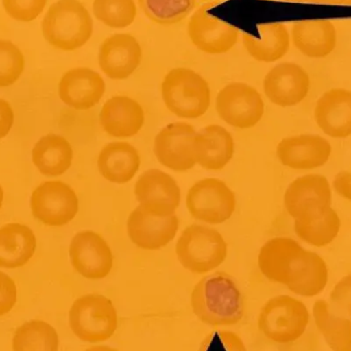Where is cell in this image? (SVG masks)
I'll return each instance as SVG.
<instances>
[{"instance_id":"cell-12","label":"cell","mask_w":351,"mask_h":351,"mask_svg":"<svg viewBox=\"0 0 351 351\" xmlns=\"http://www.w3.org/2000/svg\"><path fill=\"white\" fill-rule=\"evenodd\" d=\"M212 4H204L190 16L187 33L192 45L210 55L228 53L237 45L239 31L237 27L208 12Z\"/></svg>"},{"instance_id":"cell-5","label":"cell","mask_w":351,"mask_h":351,"mask_svg":"<svg viewBox=\"0 0 351 351\" xmlns=\"http://www.w3.org/2000/svg\"><path fill=\"white\" fill-rule=\"evenodd\" d=\"M162 94L167 108L183 119H198L208 111L210 90L206 80L188 68H175L165 76Z\"/></svg>"},{"instance_id":"cell-19","label":"cell","mask_w":351,"mask_h":351,"mask_svg":"<svg viewBox=\"0 0 351 351\" xmlns=\"http://www.w3.org/2000/svg\"><path fill=\"white\" fill-rule=\"evenodd\" d=\"M106 84L98 72L90 68L69 70L59 82L60 99L68 106L77 110H88L100 102Z\"/></svg>"},{"instance_id":"cell-39","label":"cell","mask_w":351,"mask_h":351,"mask_svg":"<svg viewBox=\"0 0 351 351\" xmlns=\"http://www.w3.org/2000/svg\"><path fill=\"white\" fill-rule=\"evenodd\" d=\"M221 339L229 351H247L241 338L232 332H221Z\"/></svg>"},{"instance_id":"cell-43","label":"cell","mask_w":351,"mask_h":351,"mask_svg":"<svg viewBox=\"0 0 351 351\" xmlns=\"http://www.w3.org/2000/svg\"><path fill=\"white\" fill-rule=\"evenodd\" d=\"M2 202H3V189H2L1 185H0V208H1Z\"/></svg>"},{"instance_id":"cell-31","label":"cell","mask_w":351,"mask_h":351,"mask_svg":"<svg viewBox=\"0 0 351 351\" xmlns=\"http://www.w3.org/2000/svg\"><path fill=\"white\" fill-rule=\"evenodd\" d=\"M152 22L170 26L181 22L195 8L196 0H138Z\"/></svg>"},{"instance_id":"cell-33","label":"cell","mask_w":351,"mask_h":351,"mask_svg":"<svg viewBox=\"0 0 351 351\" xmlns=\"http://www.w3.org/2000/svg\"><path fill=\"white\" fill-rule=\"evenodd\" d=\"M25 69V57L18 45L0 39V88L12 86Z\"/></svg>"},{"instance_id":"cell-22","label":"cell","mask_w":351,"mask_h":351,"mask_svg":"<svg viewBox=\"0 0 351 351\" xmlns=\"http://www.w3.org/2000/svg\"><path fill=\"white\" fill-rule=\"evenodd\" d=\"M145 115L137 101L125 96L109 99L100 112V123L108 135L130 138L137 135L143 127Z\"/></svg>"},{"instance_id":"cell-15","label":"cell","mask_w":351,"mask_h":351,"mask_svg":"<svg viewBox=\"0 0 351 351\" xmlns=\"http://www.w3.org/2000/svg\"><path fill=\"white\" fill-rule=\"evenodd\" d=\"M98 61L101 70L111 80H127L141 64V45L129 33L111 35L101 43Z\"/></svg>"},{"instance_id":"cell-27","label":"cell","mask_w":351,"mask_h":351,"mask_svg":"<svg viewBox=\"0 0 351 351\" xmlns=\"http://www.w3.org/2000/svg\"><path fill=\"white\" fill-rule=\"evenodd\" d=\"M36 250V237L26 225L10 223L0 227V267L26 265Z\"/></svg>"},{"instance_id":"cell-1","label":"cell","mask_w":351,"mask_h":351,"mask_svg":"<svg viewBox=\"0 0 351 351\" xmlns=\"http://www.w3.org/2000/svg\"><path fill=\"white\" fill-rule=\"evenodd\" d=\"M258 264L266 278L299 296H317L327 286L329 274L323 258L288 237L269 239L260 250Z\"/></svg>"},{"instance_id":"cell-8","label":"cell","mask_w":351,"mask_h":351,"mask_svg":"<svg viewBox=\"0 0 351 351\" xmlns=\"http://www.w3.org/2000/svg\"><path fill=\"white\" fill-rule=\"evenodd\" d=\"M176 253L180 263L190 272L208 274L226 259L227 243L215 229L193 224L182 232Z\"/></svg>"},{"instance_id":"cell-28","label":"cell","mask_w":351,"mask_h":351,"mask_svg":"<svg viewBox=\"0 0 351 351\" xmlns=\"http://www.w3.org/2000/svg\"><path fill=\"white\" fill-rule=\"evenodd\" d=\"M73 160V150L62 136L49 134L32 150V162L41 174L57 177L67 172Z\"/></svg>"},{"instance_id":"cell-17","label":"cell","mask_w":351,"mask_h":351,"mask_svg":"<svg viewBox=\"0 0 351 351\" xmlns=\"http://www.w3.org/2000/svg\"><path fill=\"white\" fill-rule=\"evenodd\" d=\"M263 88L266 96L274 104L294 106L308 95L311 78L297 64H278L266 74Z\"/></svg>"},{"instance_id":"cell-2","label":"cell","mask_w":351,"mask_h":351,"mask_svg":"<svg viewBox=\"0 0 351 351\" xmlns=\"http://www.w3.org/2000/svg\"><path fill=\"white\" fill-rule=\"evenodd\" d=\"M331 204L329 182L321 175L298 178L285 194V206L295 219V231L303 241H324L334 232L340 219Z\"/></svg>"},{"instance_id":"cell-10","label":"cell","mask_w":351,"mask_h":351,"mask_svg":"<svg viewBox=\"0 0 351 351\" xmlns=\"http://www.w3.org/2000/svg\"><path fill=\"white\" fill-rule=\"evenodd\" d=\"M219 117L237 129L255 127L263 117L264 102L256 88L243 82L227 84L216 100Z\"/></svg>"},{"instance_id":"cell-44","label":"cell","mask_w":351,"mask_h":351,"mask_svg":"<svg viewBox=\"0 0 351 351\" xmlns=\"http://www.w3.org/2000/svg\"><path fill=\"white\" fill-rule=\"evenodd\" d=\"M348 4H351V0H350V1H348Z\"/></svg>"},{"instance_id":"cell-7","label":"cell","mask_w":351,"mask_h":351,"mask_svg":"<svg viewBox=\"0 0 351 351\" xmlns=\"http://www.w3.org/2000/svg\"><path fill=\"white\" fill-rule=\"evenodd\" d=\"M69 325L78 339L100 343L114 335L119 328V315L110 299L88 294L74 301L69 311Z\"/></svg>"},{"instance_id":"cell-18","label":"cell","mask_w":351,"mask_h":351,"mask_svg":"<svg viewBox=\"0 0 351 351\" xmlns=\"http://www.w3.org/2000/svg\"><path fill=\"white\" fill-rule=\"evenodd\" d=\"M127 228L130 239L137 247L156 251L175 239L179 219L176 215L154 216L139 206L130 215Z\"/></svg>"},{"instance_id":"cell-9","label":"cell","mask_w":351,"mask_h":351,"mask_svg":"<svg viewBox=\"0 0 351 351\" xmlns=\"http://www.w3.org/2000/svg\"><path fill=\"white\" fill-rule=\"evenodd\" d=\"M235 194L225 182L215 178L196 182L187 193L186 206L190 215L210 224L229 220L235 210Z\"/></svg>"},{"instance_id":"cell-41","label":"cell","mask_w":351,"mask_h":351,"mask_svg":"<svg viewBox=\"0 0 351 351\" xmlns=\"http://www.w3.org/2000/svg\"><path fill=\"white\" fill-rule=\"evenodd\" d=\"M84 351H119L115 350V348H110V346H93V348H88Z\"/></svg>"},{"instance_id":"cell-29","label":"cell","mask_w":351,"mask_h":351,"mask_svg":"<svg viewBox=\"0 0 351 351\" xmlns=\"http://www.w3.org/2000/svg\"><path fill=\"white\" fill-rule=\"evenodd\" d=\"M313 319L319 333L333 351H351V319L336 315L326 300L315 301Z\"/></svg>"},{"instance_id":"cell-16","label":"cell","mask_w":351,"mask_h":351,"mask_svg":"<svg viewBox=\"0 0 351 351\" xmlns=\"http://www.w3.org/2000/svg\"><path fill=\"white\" fill-rule=\"evenodd\" d=\"M195 130L189 123H170L156 136L154 154L158 162L176 172L191 170L196 165L193 156Z\"/></svg>"},{"instance_id":"cell-24","label":"cell","mask_w":351,"mask_h":351,"mask_svg":"<svg viewBox=\"0 0 351 351\" xmlns=\"http://www.w3.org/2000/svg\"><path fill=\"white\" fill-rule=\"evenodd\" d=\"M315 121L327 135L346 138L351 135V92L333 88L317 101Z\"/></svg>"},{"instance_id":"cell-38","label":"cell","mask_w":351,"mask_h":351,"mask_svg":"<svg viewBox=\"0 0 351 351\" xmlns=\"http://www.w3.org/2000/svg\"><path fill=\"white\" fill-rule=\"evenodd\" d=\"M334 187L339 195L351 200V173L340 172L334 180Z\"/></svg>"},{"instance_id":"cell-35","label":"cell","mask_w":351,"mask_h":351,"mask_svg":"<svg viewBox=\"0 0 351 351\" xmlns=\"http://www.w3.org/2000/svg\"><path fill=\"white\" fill-rule=\"evenodd\" d=\"M18 301V289L10 276L0 271V317L8 315Z\"/></svg>"},{"instance_id":"cell-14","label":"cell","mask_w":351,"mask_h":351,"mask_svg":"<svg viewBox=\"0 0 351 351\" xmlns=\"http://www.w3.org/2000/svg\"><path fill=\"white\" fill-rule=\"evenodd\" d=\"M135 195L140 206L154 216L174 215L179 208L181 192L177 182L162 171H146L135 186Z\"/></svg>"},{"instance_id":"cell-26","label":"cell","mask_w":351,"mask_h":351,"mask_svg":"<svg viewBox=\"0 0 351 351\" xmlns=\"http://www.w3.org/2000/svg\"><path fill=\"white\" fill-rule=\"evenodd\" d=\"M243 43L245 51L256 61L272 63L282 59L290 49V33L280 23L262 24L259 26V37L243 33Z\"/></svg>"},{"instance_id":"cell-30","label":"cell","mask_w":351,"mask_h":351,"mask_svg":"<svg viewBox=\"0 0 351 351\" xmlns=\"http://www.w3.org/2000/svg\"><path fill=\"white\" fill-rule=\"evenodd\" d=\"M59 335L53 326L40 319L27 322L12 337V351H58Z\"/></svg>"},{"instance_id":"cell-37","label":"cell","mask_w":351,"mask_h":351,"mask_svg":"<svg viewBox=\"0 0 351 351\" xmlns=\"http://www.w3.org/2000/svg\"><path fill=\"white\" fill-rule=\"evenodd\" d=\"M14 111L10 103L0 99V139L8 136L14 125Z\"/></svg>"},{"instance_id":"cell-20","label":"cell","mask_w":351,"mask_h":351,"mask_svg":"<svg viewBox=\"0 0 351 351\" xmlns=\"http://www.w3.org/2000/svg\"><path fill=\"white\" fill-rule=\"evenodd\" d=\"M329 142L319 136L300 135L286 138L278 146L280 162L296 170H309L324 166L331 156Z\"/></svg>"},{"instance_id":"cell-42","label":"cell","mask_w":351,"mask_h":351,"mask_svg":"<svg viewBox=\"0 0 351 351\" xmlns=\"http://www.w3.org/2000/svg\"><path fill=\"white\" fill-rule=\"evenodd\" d=\"M267 1L306 2L308 0H267Z\"/></svg>"},{"instance_id":"cell-25","label":"cell","mask_w":351,"mask_h":351,"mask_svg":"<svg viewBox=\"0 0 351 351\" xmlns=\"http://www.w3.org/2000/svg\"><path fill=\"white\" fill-rule=\"evenodd\" d=\"M141 165L138 150L127 142L107 144L99 154L100 174L112 183L125 184L137 174Z\"/></svg>"},{"instance_id":"cell-32","label":"cell","mask_w":351,"mask_h":351,"mask_svg":"<svg viewBox=\"0 0 351 351\" xmlns=\"http://www.w3.org/2000/svg\"><path fill=\"white\" fill-rule=\"evenodd\" d=\"M93 12L97 20L113 29L131 26L138 14L135 0H94Z\"/></svg>"},{"instance_id":"cell-6","label":"cell","mask_w":351,"mask_h":351,"mask_svg":"<svg viewBox=\"0 0 351 351\" xmlns=\"http://www.w3.org/2000/svg\"><path fill=\"white\" fill-rule=\"evenodd\" d=\"M309 319L308 308L302 301L280 295L263 305L258 317V328L272 342L288 344L304 335Z\"/></svg>"},{"instance_id":"cell-13","label":"cell","mask_w":351,"mask_h":351,"mask_svg":"<svg viewBox=\"0 0 351 351\" xmlns=\"http://www.w3.org/2000/svg\"><path fill=\"white\" fill-rule=\"evenodd\" d=\"M69 255L74 269L88 280H102L112 270V251L94 231L78 232L70 243Z\"/></svg>"},{"instance_id":"cell-34","label":"cell","mask_w":351,"mask_h":351,"mask_svg":"<svg viewBox=\"0 0 351 351\" xmlns=\"http://www.w3.org/2000/svg\"><path fill=\"white\" fill-rule=\"evenodd\" d=\"M47 0H2L4 12L18 22L30 23L36 20L47 5Z\"/></svg>"},{"instance_id":"cell-40","label":"cell","mask_w":351,"mask_h":351,"mask_svg":"<svg viewBox=\"0 0 351 351\" xmlns=\"http://www.w3.org/2000/svg\"><path fill=\"white\" fill-rule=\"evenodd\" d=\"M313 3H326V4H348L350 0H309Z\"/></svg>"},{"instance_id":"cell-21","label":"cell","mask_w":351,"mask_h":351,"mask_svg":"<svg viewBox=\"0 0 351 351\" xmlns=\"http://www.w3.org/2000/svg\"><path fill=\"white\" fill-rule=\"evenodd\" d=\"M193 156L196 164L210 171H220L234 154L232 136L220 125H210L194 136Z\"/></svg>"},{"instance_id":"cell-4","label":"cell","mask_w":351,"mask_h":351,"mask_svg":"<svg viewBox=\"0 0 351 351\" xmlns=\"http://www.w3.org/2000/svg\"><path fill=\"white\" fill-rule=\"evenodd\" d=\"M45 41L55 49L73 51L93 36L94 23L88 8L78 0H59L49 6L41 22Z\"/></svg>"},{"instance_id":"cell-23","label":"cell","mask_w":351,"mask_h":351,"mask_svg":"<svg viewBox=\"0 0 351 351\" xmlns=\"http://www.w3.org/2000/svg\"><path fill=\"white\" fill-rule=\"evenodd\" d=\"M295 47L309 58H326L337 45V31L330 20L315 19L295 23L292 27Z\"/></svg>"},{"instance_id":"cell-36","label":"cell","mask_w":351,"mask_h":351,"mask_svg":"<svg viewBox=\"0 0 351 351\" xmlns=\"http://www.w3.org/2000/svg\"><path fill=\"white\" fill-rule=\"evenodd\" d=\"M330 299L339 311L351 317V274L334 287Z\"/></svg>"},{"instance_id":"cell-11","label":"cell","mask_w":351,"mask_h":351,"mask_svg":"<svg viewBox=\"0 0 351 351\" xmlns=\"http://www.w3.org/2000/svg\"><path fill=\"white\" fill-rule=\"evenodd\" d=\"M75 191L62 181L43 182L31 196V210L37 220L47 226H64L78 212Z\"/></svg>"},{"instance_id":"cell-3","label":"cell","mask_w":351,"mask_h":351,"mask_svg":"<svg viewBox=\"0 0 351 351\" xmlns=\"http://www.w3.org/2000/svg\"><path fill=\"white\" fill-rule=\"evenodd\" d=\"M190 304L197 319L213 327L237 325L245 315L243 295L225 272L202 278L192 290Z\"/></svg>"}]
</instances>
